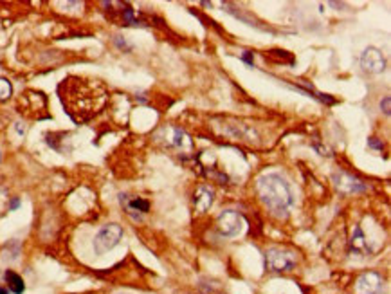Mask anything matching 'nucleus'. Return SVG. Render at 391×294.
I'll use <instances>...</instances> for the list:
<instances>
[{
	"label": "nucleus",
	"mask_w": 391,
	"mask_h": 294,
	"mask_svg": "<svg viewBox=\"0 0 391 294\" xmlns=\"http://www.w3.org/2000/svg\"><path fill=\"white\" fill-rule=\"evenodd\" d=\"M58 98L67 116L76 125H83L103 110L108 101V92L103 83L96 80L67 76L58 85Z\"/></svg>",
	"instance_id": "f257e3e1"
},
{
	"label": "nucleus",
	"mask_w": 391,
	"mask_h": 294,
	"mask_svg": "<svg viewBox=\"0 0 391 294\" xmlns=\"http://www.w3.org/2000/svg\"><path fill=\"white\" fill-rule=\"evenodd\" d=\"M258 195L269 211L278 218H287L294 206V195L279 173H263L258 179Z\"/></svg>",
	"instance_id": "f03ea898"
},
{
	"label": "nucleus",
	"mask_w": 391,
	"mask_h": 294,
	"mask_svg": "<svg viewBox=\"0 0 391 294\" xmlns=\"http://www.w3.org/2000/svg\"><path fill=\"white\" fill-rule=\"evenodd\" d=\"M297 255L290 249L271 247L265 251V267L271 273H288L296 269Z\"/></svg>",
	"instance_id": "7ed1b4c3"
},
{
	"label": "nucleus",
	"mask_w": 391,
	"mask_h": 294,
	"mask_svg": "<svg viewBox=\"0 0 391 294\" xmlns=\"http://www.w3.org/2000/svg\"><path fill=\"white\" fill-rule=\"evenodd\" d=\"M123 238V228L119 224H107L98 231V235L94 237V251L98 255L110 251Z\"/></svg>",
	"instance_id": "20e7f679"
},
{
	"label": "nucleus",
	"mask_w": 391,
	"mask_h": 294,
	"mask_svg": "<svg viewBox=\"0 0 391 294\" xmlns=\"http://www.w3.org/2000/svg\"><path fill=\"white\" fill-rule=\"evenodd\" d=\"M242 226H244V222H242L240 213L234 209H225L216 218V228L223 237H237L242 231Z\"/></svg>",
	"instance_id": "39448f33"
},
{
	"label": "nucleus",
	"mask_w": 391,
	"mask_h": 294,
	"mask_svg": "<svg viewBox=\"0 0 391 294\" xmlns=\"http://www.w3.org/2000/svg\"><path fill=\"white\" fill-rule=\"evenodd\" d=\"M384 287V280L382 276L375 271H368V273H362L361 276L355 280V294H380Z\"/></svg>",
	"instance_id": "423d86ee"
},
{
	"label": "nucleus",
	"mask_w": 391,
	"mask_h": 294,
	"mask_svg": "<svg viewBox=\"0 0 391 294\" xmlns=\"http://www.w3.org/2000/svg\"><path fill=\"white\" fill-rule=\"evenodd\" d=\"M334 184H335V190L339 191L341 195H353V193H361V191L368 190L364 182H361L359 179L352 177L348 173H334Z\"/></svg>",
	"instance_id": "0eeeda50"
},
{
	"label": "nucleus",
	"mask_w": 391,
	"mask_h": 294,
	"mask_svg": "<svg viewBox=\"0 0 391 294\" xmlns=\"http://www.w3.org/2000/svg\"><path fill=\"white\" fill-rule=\"evenodd\" d=\"M361 67L366 72L378 74L386 69V58L377 47H368L361 54Z\"/></svg>",
	"instance_id": "6e6552de"
},
{
	"label": "nucleus",
	"mask_w": 391,
	"mask_h": 294,
	"mask_svg": "<svg viewBox=\"0 0 391 294\" xmlns=\"http://www.w3.org/2000/svg\"><path fill=\"white\" fill-rule=\"evenodd\" d=\"M348 251L352 256L362 258V256L370 255V247H368V240L364 237V231L361 230V226H355L352 231V237L348 240Z\"/></svg>",
	"instance_id": "1a4fd4ad"
},
{
	"label": "nucleus",
	"mask_w": 391,
	"mask_h": 294,
	"mask_svg": "<svg viewBox=\"0 0 391 294\" xmlns=\"http://www.w3.org/2000/svg\"><path fill=\"white\" fill-rule=\"evenodd\" d=\"M215 202V191L209 186H198L193 195V208L198 213H206Z\"/></svg>",
	"instance_id": "9d476101"
},
{
	"label": "nucleus",
	"mask_w": 391,
	"mask_h": 294,
	"mask_svg": "<svg viewBox=\"0 0 391 294\" xmlns=\"http://www.w3.org/2000/svg\"><path fill=\"white\" fill-rule=\"evenodd\" d=\"M121 204H125V209L128 215H132L133 218H139V213H148L150 211V202L144 199H132V200H126V195H121L119 197Z\"/></svg>",
	"instance_id": "9b49d317"
},
{
	"label": "nucleus",
	"mask_w": 391,
	"mask_h": 294,
	"mask_svg": "<svg viewBox=\"0 0 391 294\" xmlns=\"http://www.w3.org/2000/svg\"><path fill=\"white\" fill-rule=\"evenodd\" d=\"M172 144L181 152H184V154L193 152V141L182 128H172Z\"/></svg>",
	"instance_id": "f8f14e48"
},
{
	"label": "nucleus",
	"mask_w": 391,
	"mask_h": 294,
	"mask_svg": "<svg viewBox=\"0 0 391 294\" xmlns=\"http://www.w3.org/2000/svg\"><path fill=\"white\" fill-rule=\"evenodd\" d=\"M4 280H6V283H8V290H11L13 294H24L26 283H24V278H22L20 274H17L15 271H6Z\"/></svg>",
	"instance_id": "ddd939ff"
},
{
	"label": "nucleus",
	"mask_w": 391,
	"mask_h": 294,
	"mask_svg": "<svg viewBox=\"0 0 391 294\" xmlns=\"http://www.w3.org/2000/svg\"><path fill=\"white\" fill-rule=\"evenodd\" d=\"M11 92H13L11 83L6 78H0V100H8L9 96H11Z\"/></svg>",
	"instance_id": "4468645a"
},
{
	"label": "nucleus",
	"mask_w": 391,
	"mask_h": 294,
	"mask_svg": "<svg viewBox=\"0 0 391 294\" xmlns=\"http://www.w3.org/2000/svg\"><path fill=\"white\" fill-rule=\"evenodd\" d=\"M380 108H382V112L386 114V116H389L391 114V98L389 96H386V98L380 101Z\"/></svg>",
	"instance_id": "2eb2a0df"
},
{
	"label": "nucleus",
	"mask_w": 391,
	"mask_h": 294,
	"mask_svg": "<svg viewBox=\"0 0 391 294\" xmlns=\"http://www.w3.org/2000/svg\"><path fill=\"white\" fill-rule=\"evenodd\" d=\"M242 60L249 65V67H254V54L251 51H245L244 54H242Z\"/></svg>",
	"instance_id": "dca6fc26"
},
{
	"label": "nucleus",
	"mask_w": 391,
	"mask_h": 294,
	"mask_svg": "<svg viewBox=\"0 0 391 294\" xmlns=\"http://www.w3.org/2000/svg\"><path fill=\"white\" fill-rule=\"evenodd\" d=\"M368 144H370V148H375V150H382V148H384L382 141H378L377 137H370V139H368Z\"/></svg>",
	"instance_id": "f3484780"
},
{
	"label": "nucleus",
	"mask_w": 391,
	"mask_h": 294,
	"mask_svg": "<svg viewBox=\"0 0 391 294\" xmlns=\"http://www.w3.org/2000/svg\"><path fill=\"white\" fill-rule=\"evenodd\" d=\"M116 45H117L119 49H125V51H130V49H132V47L128 45V43L125 42V40L121 38V36H116Z\"/></svg>",
	"instance_id": "a211bd4d"
},
{
	"label": "nucleus",
	"mask_w": 391,
	"mask_h": 294,
	"mask_svg": "<svg viewBox=\"0 0 391 294\" xmlns=\"http://www.w3.org/2000/svg\"><path fill=\"white\" fill-rule=\"evenodd\" d=\"M18 206H20V199H13V200H11V206H9V208H11V211H13V209H17Z\"/></svg>",
	"instance_id": "6ab92c4d"
},
{
	"label": "nucleus",
	"mask_w": 391,
	"mask_h": 294,
	"mask_svg": "<svg viewBox=\"0 0 391 294\" xmlns=\"http://www.w3.org/2000/svg\"><path fill=\"white\" fill-rule=\"evenodd\" d=\"M0 294H9V290L6 287H0Z\"/></svg>",
	"instance_id": "aec40b11"
}]
</instances>
